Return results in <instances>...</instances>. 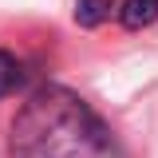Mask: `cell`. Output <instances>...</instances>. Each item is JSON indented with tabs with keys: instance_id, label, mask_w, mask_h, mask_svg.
<instances>
[{
	"instance_id": "cell-1",
	"label": "cell",
	"mask_w": 158,
	"mask_h": 158,
	"mask_svg": "<svg viewBox=\"0 0 158 158\" xmlns=\"http://www.w3.org/2000/svg\"><path fill=\"white\" fill-rule=\"evenodd\" d=\"M12 158H123L111 127L75 91L48 83L28 95L8 135Z\"/></svg>"
},
{
	"instance_id": "cell-2",
	"label": "cell",
	"mask_w": 158,
	"mask_h": 158,
	"mask_svg": "<svg viewBox=\"0 0 158 158\" xmlns=\"http://www.w3.org/2000/svg\"><path fill=\"white\" fill-rule=\"evenodd\" d=\"M24 83H28V63L0 48V99L12 95V91H20Z\"/></svg>"
},
{
	"instance_id": "cell-3",
	"label": "cell",
	"mask_w": 158,
	"mask_h": 158,
	"mask_svg": "<svg viewBox=\"0 0 158 158\" xmlns=\"http://www.w3.org/2000/svg\"><path fill=\"white\" fill-rule=\"evenodd\" d=\"M118 20L127 28H146L158 20V0H118Z\"/></svg>"
},
{
	"instance_id": "cell-4",
	"label": "cell",
	"mask_w": 158,
	"mask_h": 158,
	"mask_svg": "<svg viewBox=\"0 0 158 158\" xmlns=\"http://www.w3.org/2000/svg\"><path fill=\"white\" fill-rule=\"evenodd\" d=\"M75 20L95 28L103 20H118V0H79L75 4Z\"/></svg>"
}]
</instances>
